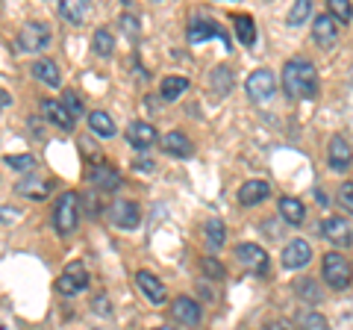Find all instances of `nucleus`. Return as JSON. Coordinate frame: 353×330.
I'll return each mask as SVG.
<instances>
[{"label": "nucleus", "instance_id": "obj_1", "mask_svg": "<svg viewBox=\"0 0 353 330\" xmlns=\"http://www.w3.org/2000/svg\"><path fill=\"white\" fill-rule=\"evenodd\" d=\"M283 92L294 97V101H312V97H318V71L312 59L306 57H294L283 65Z\"/></svg>", "mask_w": 353, "mask_h": 330}, {"label": "nucleus", "instance_id": "obj_2", "mask_svg": "<svg viewBox=\"0 0 353 330\" xmlns=\"http://www.w3.org/2000/svg\"><path fill=\"white\" fill-rule=\"evenodd\" d=\"M77 224H80V195L62 192L57 206H53V227H57L59 236H71Z\"/></svg>", "mask_w": 353, "mask_h": 330}, {"label": "nucleus", "instance_id": "obj_3", "mask_svg": "<svg viewBox=\"0 0 353 330\" xmlns=\"http://www.w3.org/2000/svg\"><path fill=\"white\" fill-rule=\"evenodd\" d=\"M321 274H324V283L330 286V289H347V286L353 283V266L347 257H341L339 251H330V254H324V262H321Z\"/></svg>", "mask_w": 353, "mask_h": 330}, {"label": "nucleus", "instance_id": "obj_4", "mask_svg": "<svg viewBox=\"0 0 353 330\" xmlns=\"http://www.w3.org/2000/svg\"><path fill=\"white\" fill-rule=\"evenodd\" d=\"M48 45H50V27L41 24V21H32V24H24L18 30V39H15L18 53H36Z\"/></svg>", "mask_w": 353, "mask_h": 330}, {"label": "nucleus", "instance_id": "obj_5", "mask_svg": "<svg viewBox=\"0 0 353 330\" xmlns=\"http://www.w3.org/2000/svg\"><path fill=\"white\" fill-rule=\"evenodd\" d=\"M106 218L112 222L118 230H136L141 224V210L136 201H127V197H118L106 206Z\"/></svg>", "mask_w": 353, "mask_h": 330}, {"label": "nucleus", "instance_id": "obj_6", "mask_svg": "<svg viewBox=\"0 0 353 330\" xmlns=\"http://www.w3.org/2000/svg\"><path fill=\"white\" fill-rule=\"evenodd\" d=\"M85 286H88V271H85V266H83L80 260L68 262V266L62 269L59 280H57V289H59V295H65V298H74V295H80Z\"/></svg>", "mask_w": 353, "mask_h": 330}, {"label": "nucleus", "instance_id": "obj_7", "mask_svg": "<svg viewBox=\"0 0 353 330\" xmlns=\"http://www.w3.org/2000/svg\"><path fill=\"white\" fill-rule=\"evenodd\" d=\"M248 97L253 104H265V101H271L274 92H277V74L268 71V68H259V71H253L248 77Z\"/></svg>", "mask_w": 353, "mask_h": 330}, {"label": "nucleus", "instance_id": "obj_8", "mask_svg": "<svg viewBox=\"0 0 353 330\" xmlns=\"http://www.w3.org/2000/svg\"><path fill=\"white\" fill-rule=\"evenodd\" d=\"M206 39H218L224 41V50H230V32L212 18H194L189 24V41L192 45H203Z\"/></svg>", "mask_w": 353, "mask_h": 330}, {"label": "nucleus", "instance_id": "obj_9", "mask_svg": "<svg viewBox=\"0 0 353 330\" xmlns=\"http://www.w3.org/2000/svg\"><path fill=\"white\" fill-rule=\"evenodd\" d=\"M236 260L248 271L259 274V278H262V274H268V269H271V260H268V254H265V248L253 245V242H241V245L236 248Z\"/></svg>", "mask_w": 353, "mask_h": 330}, {"label": "nucleus", "instance_id": "obj_10", "mask_svg": "<svg viewBox=\"0 0 353 330\" xmlns=\"http://www.w3.org/2000/svg\"><path fill=\"white\" fill-rule=\"evenodd\" d=\"M339 32H341V24L330 12H321V15L312 21V39L318 41V48H324V50L336 48Z\"/></svg>", "mask_w": 353, "mask_h": 330}, {"label": "nucleus", "instance_id": "obj_11", "mask_svg": "<svg viewBox=\"0 0 353 330\" xmlns=\"http://www.w3.org/2000/svg\"><path fill=\"white\" fill-rule=\"evenodd\" d=\"M321 236L330 242V245H341V248H347L350 242H353V227L347 218H341V215H330L321 222Z\"/></svg>", "mask_w": 353, "mask_h": 330}, {"label": "nucleus", "instance_id": "obj_12", "mask_svg": "<svg viewBox=\"0 0 353 330\" xmlns=\"http://www.w3.org/2000/svg\"><path fill=\"white\" fill-rule=\"evenodd\" d=\"M85 180L92 183L97 192H115L121 186V174H118V168H112V165L97 162V165H92V168L85 171Z\"/></svg>", "mask_w": 353, "mask_h": 330}, {"label": "nucleus", "instance_id": "obj_13", "mask_svg": "<svg viewBox=\"0 0 353 330\" xmlns=\"http://www.w3.org/2000/svg\"><path fill=\"white\" fill-rule=\"evenodd\" d=\"M41 118L48 121V124L59 127L62 133H71V130L77 127V118L62 106V101H50V97L48 101H41Z\"/></svg>", "mask_w": 353, "mask_h": 330}, {"label": "nucleus", "instance_id": "obj_14", "mask_svg": "<svg viewBox=\"0 0 353 330\" xmlns=\"http://www.w3.org/2000/svg\"><path fill=\"white\" fill-rule=\"evenodd\" d=\"M171 316H174V322H180L185 327H197L201 324V318H203V310H201V304H197L194 298L180 295V298L171 304Z\"/></svg>", "mask_w": 353, "mask_h": 330}, {"label": "nucleus", "instance_id": "obj_15", "mask_svg": "<svg viewBox=\"0 0 353 330\" xmlns=\"http://www.w3.org/2000/svg\"><path fill=\"white\" fill-rule=\"evenodd\" d=\"M127 142L136 151H150L157 142H162L159 139V133H157V127L153 124H148V121H132V124L127 127Z\"/></svg>", "mask_w": 353, "mask_h": 330}, {"label": "nucleus", "instance_id": "obj_16", "mask_svg": "<svg viewBox=\"0 0 353 330\" xmlns=\"http://www.w3.org/2000/svg\"><path fill=\"white\" fill-rule=\"evenodd\" d=\"M312 262V245L306 239H292L283 248V266L285 269H306Z\"/></svg>", "mask_w": 353, "mask_h": 330}, {"label": "nucleus", "instance_id": "obj_17", "mask_svg": "<svg viewBox=\"0 0 353 330\" xmlns=\"http://www.w3.org/2000/svg\"><path fill=\"white\" fill-rule=\"evenodd\" d=\"M136 286H139V292L145 295L150 304L159 307V304L168 301V289H165V283H162L159 278H153L150 271H139V274H136Z\"/></svg>", "mask_w": 353, "mask_h": 330}, {"label": "nucleus", "instance_id": "obj_18", "mask_svg": "<svg viewBox=\"0 0 353 330\" xmlns=\"http://www.w3.org/2000/svg\"><path fill=\"white\" fill-rule=\"evenodd\" d=\"M327 159H330V168H333V171H347L350 162H353V148L347 145V139H341V136L330 139Z\"/></svg>", "mask_w": 353, "mask_h": 330}, {"label": "nucleus", "instance_id": "obj_19", "mask_svg": "<svg viewBox=\"0 0 353 330\" xmlns=\"http://www.w3.org/2000/svg\"><path fill=\"white\" fill-rule=\"evenodd\" d=\"M162 151L171 153V157H176V159H189L194 153V145H192V139L185 133H180V130H171V133L162 136Z\"/></svg>", "mask_w": 353, "mask_h": 330}, {"label": "nucleus", "instance_id": "obj_20", "mask_svg": "<svg viewBox=\"0 0 353 330\" xmlns=\"http://www.w3.org/2000/svg\"><path fill=\"white\" fill-rule=\"evenodd\" d=\"M265 197H271V183H265V180L241 183V189H239V204L241 206H256V204L265 201Z\"/></svg>", "mask_w": 353, "mask_h": 330}, {"label": "nucleus", "instance_id": "obj_21", "mask_svg": "<svg viewBox=\"0 0 353 330\" xmlns=\"http://www.w3.org/2000/svg\"><path fill=\"white\" fill-rule=\"evenodd\" d=\"M32 77H36L39 83L50 86V89H59V86H62L59 65L53 62V59H36V62H32Z\"/></svg>", "mask_w": 353, "mask_h": 330}, {"label": "nucleus", "instance_id": "obj_22", "mask_svg": "<svg viewBox=\"0 0 353 330\" xmlns=\"http://www.w3.org/2000/svg\"><path fill=\"white\" fill-rule=\"evenodd\" d=\"M88 130H92L94 136H101V139H112L118 133L112 115L103 113V109H94V113H88Z\"/></svg>", "mask_w": 353, "mask_h": 330}, {"label": "nucleus", "instance_id": "obj_23", "mask_svg": "<svg viewBox=\"0 0 353 330\" xmlns=\"http://www.w3.org/2000/svg\"><path fill=\"white\" fill-rule=\"evenodd\" d=\"M203 236H206V248H209V251H221V248H224V242H227V227H224V222H221V218H206Z\"/></svg>", "mask_w": 353, "mask_h": 330}, {"label": "nucleus", "instance_id": "obj_24", "mask_svg": "<svg viewBox=\"0 0 353 330\" xmlns=\"http://www.w3.org/2000/svg\"><path fill=\"white\" fill-rule=\"evenodd\" d=\"M277 206H280V215L289 224H303L306 222V206H303V201H297V197H280Z\"/></svg>", "mask_w": 353, "mask_h": 330}, {"label": "nucleus", "instance_id": "obj_25", "mask_svg": "<svg viewBox=\"0 0 353 330\" xmlns=\"http://www.w3.org/2000/svg\"><path fill=\"white\" fill-rule=\"evenodd\" d=\"M18 192L24 197H30V201H44V197L50 195V183L41 180V177H27V180L18 183Z\"/></svg>", "mask_w": 353, "mask_h": 330}, {"label": "nucleus", "instance_id": "obj_26", "mask_svg": "<svg viewBox=\"0 0 353 330\" xmlns=\"http://www.w3.org/2000/svg\"><path fill=\"white\" fill-rule=\"evenodd\" d=\"M185 89H189V80H185V77L171 74V77H165V80H162L159 97H162V101H176V97H180Z\"/></svg>", "mask_w": 353, "mask_h": 330}, {"label": "nucleus", "instance_id": "obj_27", "mask_svg": "<svg viewBox=\"0 0 353 330\" xmlns=\"http://www.w3.org/2000/svg\"><path fill=\"white\" fill-rule=\"evenodd\" d=\"M85 15H88V6L83 0H62L59 3V18H65L68 24H83Z\"/></svg>", "mask_w": 353, "mask_h": 330}, {"label": "nucleus", "instance_id": "obj_28", "mask_svg": "<svg viewBox=\"0 0 353 330\" xmlns=\"http://www.w3.org/2000/svg\"><path fill=\"white\" fill-rule=\"evenodd\" d=\"M209 80H212V92L215 95H230V89H233V71L230 68H224V65H218V68L212 71V77H209Z\"/></svg>", "mask_w": 353, "mask_h": 330}, {"label": "nucleus", "instance_id": "obj_29", "mask_svg": "<svg viewBox=\"0 0 353 330\" xmlns=\"http://www.w3.org/2000/svg\"><path fill=\"white\" fill-rule=\"evenodd\" d=\"M92 48H94V53H97V57H112V50H115V39H112V32H109L106 27L94 30Z\"/></svg>", "mask_w": 353, "mask_h": 330}, {"label": "nucleus", "instance_id": "obj_30", "mask_svg": "<svg viewBox=\"0 0 353 330\" xmlns=\"http://www.w3.org/2000/svg\"><path fill=\"white\" fill-rule=\"evenodd\" d=\"M236 36L245 48H250L253 41H256V27H253V18H245V15H236Z\"/></svg>", "mask_w": 353, "mask_h": 330}, {"label": "nucleus", "instance_id": "obj_31", "mask_svg": "<svg viewBox=\"0 0 353 330\" xmlns=\"http://www.w3.org/2000/svg\"><path fill=\"white\" fill-rule=\"evenodd\" d=\"M297 324H301V330H330V322L318 310H303L297 316Z\"/></svg>", "mask_w": 353, "mask_h": 330}, {"label": "nucleus", "instance_id": "obj_32", "mask_svg": "<svg viewBox=\"0 0 353 330\" xmlns=\"http://www.w3.org/2000/svg\"><path fill=\"white\" fill-rule=\"evenodd\" d=\"M294 292L301 295V298H306L309 304H321V289H318V283L315 280H297L294 283Z\"/></svg>", "mask_w": 353, "mask_h": 330}, {"label": "nucleus", "instance_id": "obj_33", "mask_svg": "<svg viewBox=\"0 0 353 330\" xmlns=\"http://www.w3.org/2000/svg\"><path fill=\"white\" fill-rule=\"evenodd\" d=\"M3 162L9 165V168L24 171V174H30L32 168H36V157H30V153H15V157H12V153H9V157H6Z\"/></svg>", "mask_w": 353, "mask_h": 330}, {"label": "nucleus", "instance_id": "obj_34", "mask_svg": "<svg viewBox=\"0 0 353 330\" xmlns=\"http://www.w3.org/2000/svg\"><path fill=\"white\" fill-rule=\"evenodd\" d=\"M309 12H312V0H297V3L292 6V12H289V24L301 27L303 21L309 18Z\"/></svg>", "mask_w": 353, "mask_h": 330}, {"label": "nucleus", "instance_id": "obj_35", "mask_svg": "<svg viewBox=\"0 0 353 330\" xmlns=\"http://www.w3.org/2000/svg\"><path fill=\"white\" fill-rule=\"evenodd\" d=\"M327 9H330V15H333L339 24L353 18V6L347 3V0H327Z\"/></svg>", "mask_w": 353, "mask_h": 330}, {"label": "nucleus", "instance_id": "obj_36", "mask_svg": "<svg viewBox=\"0 0 353 330\" xmlns=\"http://www.w3.org/2000/svg\"><path fill=\"white\" fill-rule=\"evenodd\" d=\"M62 106L68 109L74 118H80V115H83V101H80V95H77L74 89H65V92H62Z\"/></svg>", "mask_w": 353, "mask_h": 330}, {"label": "nucleus", "instance_id": "obj_37", "mask_svg": "<svg viewBox=\"0 0 353 330\" xmlns=\"http://www.w3.org/2000/svg\"><path fill=\"white\" fill-rule=\"evenodd\" d=\"M201 269L209 274V278H215V280H221V278L227 274V271H224V266H221V262H218L215 257H203V260H201Z\"/></svg>", "mask_w": 353, "mask_h": 330}, {"label": "nucleus", "instance_id": "obj_38", "mask_svg": "<svg viewBox=\"0 0 353 330\" xmlns=\"http://www.w3.org/2000/svg\"><path fill=\"white\" fill-rule=\"evenodd\" d=\"M339 201H341V206H345L347 213H353V183H341V189H339Z\"/></svg>", "mask_w": 353, "mask_h": 330}, {"label": "nucleus", "instance_id": "obj_39", "mask_svg": "<svg viewBox=\"0 0 353 330\" xmlns=\"http://www.w3.org/2000/svg\"><path fill=\"white\" fill-rule=\"evenodd\" d=\"M121 27H124L127 36H132V39L139 36V21L132 18V15H121Z\"/></svg>", "mask_w": 353, "mask_h": 330}, {"label": "nucleus", "instance_id": "obj_40", "mask_svg": "<svg viewBox=\"0 0 353 330\" xmlns=\"http://www.w3.org/2000/svg\"><path fill=\"white\" fill-rule=\"evenodd\" d=\"M92 310L97 316H109V298H106V295H97V298L92 301Z\"/></svg>", "mask_w": 353, "mask_h": 330}, {"label": "nucleus", "instance_id": "obj_41", "mask_svg": "<svg viewBox=\"0 0 353 330\" xmlns=\"http://www.w3.org/2000/svg\"><path fill=\"white\" fill-rule=\"evenodd\" d=\"M15 218H18L15 206H0V224H9V222H15Z\"/></svg>", "mask_w": 353, "mask_h": 330}, {"label": "nucleus", "instance_id": "obj_42", "mask_svg": "<svg viewBox=\"0 0 353 330\" xmlns=\"http://www.w3.org/2000/svg\"><path fill=\"white\" fill-rule=\"evenodd\" d=\"M265 330H294V324H289V322H283V318H277V322L265 324Z\"/></svg>", "mask_w": 353, "mask_h": 330}, {"label": "nucleus", "instance_id": "obj_43", "mask_svg": "<svg viewBox=\"0 0 353 330\" xmlns=\"http://www.w3.org/2000/svg\"><path fill=\"white\" fill-rule=\"evenodd\" d=\"M6 106H12V95L6 89H0V109H6Z\"/></svg>", "mask_w": 353, "mask_h": 330}, {"label": "nucleus", "instance_id": "obj_44", "mask_svg": "<svg viewBox=\"0 0 353 330\" xmlns=\"http://www.w3.org/2000/svg\"><path fill=\"white\" fill-rule=\"evenodd\" d=\"M153 168H157V165H153V162H148V159H139V171H153Z\"/></svg>", "mask_w": 353, "mask_h": 330}, {"label": "nucleus", "instance_id": "obj_45", "mask_svg": "<svg viewBox=\"0 0 353 330\" xmlns=\"http://www.w3.org/2000/svg\"><path fill=\"white\" fill-rule=\"evenodd\" d=\"M157 330H174V327H157Z\"/></svg>", "mask_w": 353, "mask_h": 330}]
</instances>
